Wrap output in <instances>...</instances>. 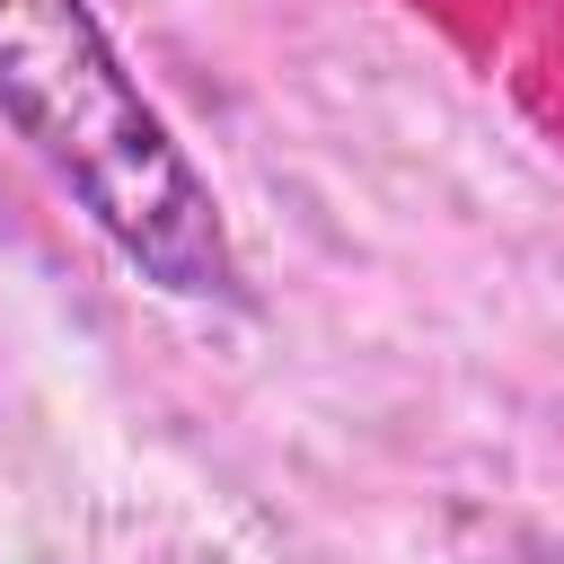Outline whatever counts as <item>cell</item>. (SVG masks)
<instances>
[{
  "instance_id": "obj_1",
  "label": "cell",
  "mask_w": 564,
  "mask_h": 564,
  "mask_svg": "<svg viewBox=\"0 0 564 564\" xmlns=\"http://www.w3.org/2000/svg\"><path fill=\"white\" fill-rule=\"evenodd\" d=\"M0 115L167 300H238L229 220L88 0H0Z\"/></svg>"
}]
</instances>
